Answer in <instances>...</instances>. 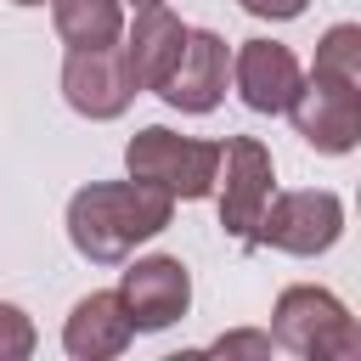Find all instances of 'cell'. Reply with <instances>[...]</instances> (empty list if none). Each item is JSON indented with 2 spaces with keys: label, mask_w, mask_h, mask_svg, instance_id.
I'll list each match as a JSON object with an SVG mask.
<instances>
[{
  "label": "cell",
  "mask_w": 361,
  "mask_h": 361,
  "mask_svg": "<svg viewBox=\"0 0 361 361\" xmlns=\"http://www.w3.org/2000/svg\"><path fill=\"white\" fill-rule=\"evenodd\" d=\"M118 299L135 333H164L192 310V271L175 254H147L130 259V271L118 276Z\"/></svg>",
  "instance_id": "obj_8"
},
{
  "label": "cell",
  "mask_w": 361,
  "mask_h": 361,
  "mask_svg": "<svg viewBox=\"0 0 361 361\" xmlns=\"http://www.w3.org/2000/svg\"><path fill=\"white\" fill-rule=\"evenodd\" d=\"M299 79H305L299 56L282 39H243L231 51V85H237L248 113H288Z\"/></svg>",
  "instance_id": "obj_10"
},
{
  "label": "cell",
  "mask_w": 361,
  "mask_h": 361,
  "mask_svg": "<svg viewBox=\"0 0 361 361\" xmlns=\"http://www.w3.org/2000/svg\"><path fill=\"white\" fill-rule=\"evenodd\" d=\"M209 350H214V355H271L276 338H271V333H254V327H237V333H220Z\"/></svg>",
  "instance_id": "obj_16"
},
{
  "label": "cell",
  "mask_w": 361,
  "mask_h": 361,
  "mask_svg": "<svg viewBox=\"0 0 361 361\" xmlns=\"http://www.w3.org/2000/svg\"><path fill=\"white\" fill-rule=\"evenodd\" d=\"M288 118H293V135L322 152V158H344L361 147V96L322 79V73H305L293 102H288Z\"/></svg>",
  "instance_id": "obj_7"
},
{
  "label": "cell",
  "mask_w": 361,
  "mask_h": 361,
  "mask_svg": "<svg viewBox=\"0 0 361 361\" xmlns=\"http://www.w3.org/2000/svg\"><path fill=\"white\" fill-rule=\"evenodd\" d=\"M135 96H141V85L130 73L124 45H85V51L62 56V102L79 118H90V124L124 118Z\"/></svg>",
  "instance_id": "obj_6"
},
{
  "label": "cell",
  "mask_w": 361,
  "mask_h": 361,
  "mask_svg": "<svg viewBox=\"0 0 361 361\" xmlns=\"http://www.w3.org/2000/svg\"><path fill=\"white\" fill-rule=\"evenodd\" d=\"M226 79H231V51H226V39L214 34V28H192L186 34V45H180V56H175V68H169V79L158 85V96L175 107V113H214L220 102H226Z\"/></svg>",
  "instance_id": "obj_9"
},
{
  "label": "cell",
  "mask_w": 361,
  "mask_h": 361,
  "mask_svg": "<svg viewBox=\"0 0 361 361\" xmlns=\"http://www.w3.org/2000/svg\"><path fill=\"white\" fill-rule=\"evenodd\" d=\"M186 34H192V28H186L164 0L135 11L130 39H124V56H130V73H135L141 90H158V85L169 79V68H175V56H180V45H186Z\"/></svg>",
  "instance_id": "obj_12"
},
{
  "label": "cell",
  "mask_w": 361,
  "mask_h": 361,
  "mask_svg": "<svg viewBox=\"0 0 361 361\" xmlns=\"http://www.w3.org/2000/svg\"><path fill=\"white\" fill-rule=\"evenodd\" d=\"M344 237V197L327 186H299V192H276L254 226V248H276L293 259H316Z\"/></svg>",
  "instance_id": "obj_4"
},
{
  "label": "cell",
  "mask_w": 361,
  "mask_h": 361,
  "mask_svg": "<svg viewBox=\"0 0 361 361\" xmlns=\"http://www.w3.org/2000/svg\"><path fill=\"white\" fill-rule=\"evenodd\" d=\"M248 17H259V23H293V17H305V6L310 0H237Z\"/></svg>",
  "instance_id": "obj_17"
},
{
  "label": "cell",
  "mask_w": 361,
  "mask_h": 361,
  "mask_svg": "<svg viewBox=\"0 0 361 361\" xmlns=\"http://www.w3.org/2000/svg\"><path fill=\"white\" fill-rule=\"evenodd\" d=\"M51 17H56V39L68 51L118 45V34H124V0H51Z\"/></svg>",
  "instance_id": "obj_13"
},
{
  "label": "cell",
  "mask_w": 361,
  "mask_h": 361,
  "mask_svg": "<svg viewBox=\"0 0 361 361\" xmlns=\"http://www.w3.org/2000/svg\"><path fill=\"white\" fill-rule=\"evenodd\" d=\"M130 338H135V327H130V316H124L118 288L85 293V299L68 310V322H62V350H68L73 361H113V355L130 350Z\"/></svg>",
  "instance_id": "obj_11"
},
{
  "label": "cell",
  "mask_w": 361,
  "mask_h": 361,
  "mask_svg": "<svg viewBox=\"0 0 361 361\" xmlns=\"http://www.w3.org/2000/svg\"><path fill=\"white\" fill-rule=\"evenodd\" d=\"M220 231L248 243L265 203L276 197V164H271V147L254 141V135H226L220 141Z\"/></svg>",
  "instance_id": "obj_5"
},
{
  "label": "cell",
  "mask_w": 361,
  "mask_h": 361,
  "mask_svg": "<svg viewBox=\"0 0 361 361\" xmlns=\"http://www.w3.org/2000/svg\"><path fill=\"white\" fill-rule=\"evenodd\" d=\"M175 197L147 180H90L68 197V243L90 265H124L141 243L169 231Z\"/></svg>",
  "instance_id": "obj_1"
},
{
  "label": "cell",
  "mask_w": 361,
  "mask_h": 361,
  "mask_svg": "<svg viewBox=\"0 0 361 361\" xmlns=\"http://www.w3.org/2000/svg\"><path fill=\"white\" fill-rule=\"evenodd\" d=\"M124 169L180 203H203L214 197V180H220V141H203V135H175L164 124H147L130 135L124 147Z\"/></svg>",
  "instance_id": "obj_3"
},
{
  "label": "cell",
  "mask_w": 361,
  "mask_h": 361,
  "mask_svg": "<svg viewBox=\"0 0 361 361\" xmlns=\"http://www.w3.org/2000/svg\"><path fill=\"white\" fill-rule=\"evenodd\" d=\"M355 209H361V186H355Z\"/></svg>",
  "instance_id": "obj_20"
},
{
  "label": "cell",
  "mask_w": 361,
  "mask_h": 361,
  "mask_svg": "<svg viewBox=\"0 0 361 361\" xmlns=\"http://www.w3.org/2000/svg\"><path fill=\"white\" fill-rule=\"evenodd\" d=\"M34 344H39V333H34L28 310L11 305V299H0V361H28Z\"/></svg>",
  "instance_id": "obj_15"
},
{
  "label": "cell",
  "mask_w": 361,
  "mask_h": 361,
  "mask_svg": "<svg viewBox=\"0 0 361 361\" xmlns=\"http://www.w3.org/2000/svg\"><path fill=\"white\" fill-rule=\"evenodd\" d=\"M124 6H135V11H141V6H158V0H124Z\"/></svg>",
  "instance_id": "obj_18"
},
{
  "label": "cell",
  "mask_w": 361,
  "mask_h": 361,
  "mask_svg": "<svg viewBox=\"0 0 361 361\" xmlns=\"http://www.w3.org/2000/svg\"><path fill=\"white\" fill-rule=\"evenodd\" d=\"M271 338L305 361H355L361 355V322L344 310L333 288L293 282L271 305Z\"/></svg>",
  "instance_id": "obj_2"
},
{
  "label": "cell",
  "mask_w": 361,
  "mask_h": 361,
  "mask_svg": "<svg viewBox=\"0 0 361 361\" xmlns=\"http://www.w3.org/2000/svg\"><path fill=\"white\" fill-rule=\"evenodd\" d=\"M310 73H322V79H333V85H344V90L361 96V23H333V28H322Z\"/></svg>",
  "instance_id": "obj_14"
},
{
  "label": "cell",
  "mask_w": 361,
  "mask_h": 361,
  "mask_svg": "<svg viewBox=\"0 0 361 361\" xmlns=\"http://www.w3.org/2000/svg\"><path fill=\"white\" fill-rule=\"evenodd\" d=\"M11 6H45V0H11Z\"/></svg>",
  "instance_id": "obj_19"
}]
</instances>
